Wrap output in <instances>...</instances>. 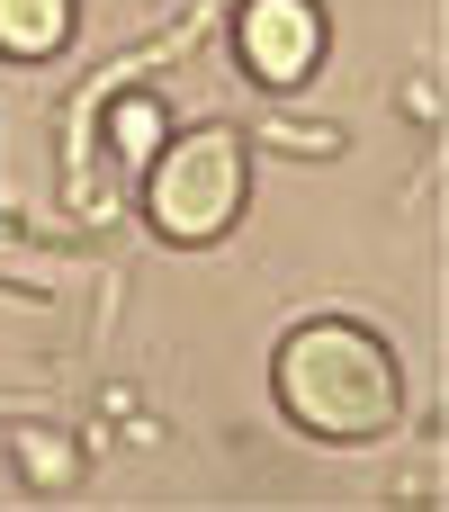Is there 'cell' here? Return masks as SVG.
Wrapping results in <instances>:
<instances>
[{"instance_id":"obj_3","label":"cell","mask_w":449,"mask_h":512,"mask_svg":"<svg viewBox=\"0 0 449 512\" xmlns=\"http://www.w3.org/2000/svg\"><path fill=\"white\" fill-rule=\"evenodd\" d=\"M234 54L261 90H297L324 63V9L315 0H243L234 18Z\"/></svg>"},{"instance_id":"obj_2","label":"cell","mask_w":449,"mask_h":512,"mask_svg":"<svg viewBox=\"0 0 449 512\" xmlns=\"http://www.w3.org/2000/svg\"><path fill=\"white\" fill-rule=\"evenodd\" d=\"M243 198H252V135H234V126L162 135V153L144 162V216L180 252L225 243L234 216H243Z\"/></svg>"},{"instance_id":"obj_5","label":"cell","mask_w":449,"mask_h":512,"mask_svg":"<svg viewBox=\"0 0 449 512\" xmlns=\"http://www.w3.org/2000/svg\"><path fill=\"white\" fill-rule=\"evenodd\" d=\"M162 135H171V117H162V99H153V90H126V99L108 108V153H117V162H135V171H144V162L162 153Z\"/></svg>"},{"instance_id":"obj_6","label":"cell","mask_w":449,"mask_h":512,"mask_svg":"<svg viewBox=\"0 0 449 512\" xmlns=\"http://www.w3.org/2000/svg\"><path fill=\"white\" fill-rule=\"evenodd\" d=\"M18 477L63 486V477H72V450H63V441H45V432H27V441H18Z\"/></svg>"},{"instance_id":"obj_1","label":"cell","mask_w":449,"mask_h":512,"mask_svg":"<svg viewBox=\"0 0 449 512\" xmlns=\"http://www.w3.org/2000/svg\"><path fill=\"white\" fill-rule=\"evenodd\" d=\"M270 396L315 441H387L405 423V369H396V351L369 324H342V315H315V324H297L279 342Z\"/></svg>"},{"instance_id":"obj_4","label":"cell","mask_w":449,"mask_h":512,"mask_svg":"<svg viewBox=\"0 0 449 512\" xmlns=\"http://www.w3.org/2000/svg\"><path fill=\"white\" fill-rule=\"evenodd\" d=\"M72 36V0H0V54L9 63H45Z\"/></svg>"}]
</instances>
